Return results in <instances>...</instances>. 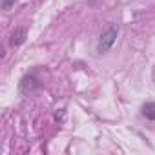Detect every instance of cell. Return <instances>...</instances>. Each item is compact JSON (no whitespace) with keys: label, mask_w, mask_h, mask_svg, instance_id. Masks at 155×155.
I'll list each match as a JSON object with an SVG mask.
<instances>
[{"label":"cell","mask_w":155,"mask_h":155,"mask_svg":"<svg viewBox=\"0 0 155 155\" xmlns=\"http://www.w3.org/2000/svg\"><path fill=\"white\" fill-rule=\"evenodd\" d=\"M117 37H119V28L115 24H110L99 37V42H97V53L99 55H106L110 53V49L113 48V44L117 42Z\"/></svg>","instance_id":"obj_1"},{"label":"cell","mask_w":155,"mask_h":155,"mask_svg":"<svg viewBox=\"0 0 155 155\" xmlns=\"http://www.w3.org/2000/svg\"><path fill=\"white\" fill-rule=\"evenodd\" d=\"M37 86H38V82L35 79V75H26L20 81V91L22 93H31L33 90H37Z\"/></svg>","instance_id":"obj_2"},{"label":"cell","mask_w":155,"mask_h":155,"mask_svg":"<svg viewBox=\"0 0 155 155\" xmlns=\"http://www.w3.org/2000/svg\"><path fill=\"white\" fill-rule=\"evenodd\" d=\"M26 37H28V29L26 28H17L15 31H13V35H11V46L13 48H17V46H22L24 42H26Z\"/></svg>","instance_id":"obj_3"},{"label":"cell","mask_w":155,"mask_h":155,"mask_svg":"<svg viewBox=\"0 0 155 155\" xmlns=\"http://www.w3.org/2000/svg\"><path fill=\"white\" fill-rule=\"evenodd\" d=\"M142 115L148 120H155V102H146L142 106Z\"/></svg>","instance_id":"obj_4"},{"label":"cell","mask_w":155,"mask_h":155,"mask_svg":"<svg viewBox=\"0 0 155 155\" xmlns=\"http://www.w3.org/2000/svg\"><path fill=\"white\" fill-rule=\"evenodd\" d=\"M15 2H17V0H2V9L4 11H9L11 6H15Z\"/></svg>","instance_id":"obj_5"}]
</instances>
